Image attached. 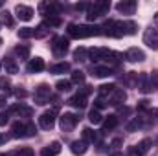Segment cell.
Wrapping results in <instances>:
<instances>
[{"label": "cell", "mask_w": 158, "mask_h": 156, "mask_svg": "<svg viewBox=\"0 0 158 156\" xmlns=\"http://www.w3.org/2000/svg\"><path fill=\"white\" fill-rule=\"evenodd\" d=\"M125 59L131 61V63H142L145 59V53L140 50V48H129L127 53H125Z\"/></svg>", "instance_id": "obj_10"}, {"label": "cell", "mask_w": 158, "mask_h": 156, "mask_svg": "<svg viewBox=\"0 0 158 156\" xmlns=\"http://www.w3.org/2000/svg\"><path fill=\"white\" fill-rule=\"evenodd\" d=\"M151 145H153V142H151L149 138H145V140H142L138 145H134V147H132V154H134V156H136V154H138V156L145 154V153L151 149Z\"/></svg>", "instance_id": "obj_12"}, {"label": "cell", "mask_w": 158, "mask_h": 156, "mask_svg": "<svg viewBox=\"0 0 158 156\" xmlns=\"http://www.w3.org/2000/svg\"><path fill=\"white\" fill-rule=\"evenodd\" d=\"M50 99V86L48 84H40L39 88L35 90V101L37 105H44Z\"/></svg>", "instance_id": "obj_9"}, {"label": "cell", "mask_w": 158, "mask_h": 156, "mask_svg": "<svg viewBox=\"0 0 158 156\" xmlns=\"http://www.w3.org/2000/svg\"><path fill=\"white\" fill-rule=\"evenodd\" d=\"M143 44H147L151 50H158V31L155 28H147L143 33Z\"/></svg>", "instance_id": "obj_7"}, {"label": "cell", "mask_w": 158, "mask_h": 156, "mask_svg": "<svg viewBox=\"0 0 158 156\" xmlns=\"http://www.w3.org/2000/svg\"><path fill=\"white\" fill-rule=\"evenodd\" d=\"M94 76L96 77H109V76H112V68L110 66H96Z\"/></svg>", "instance_id": "obj_23"}, {"label": "cell", "mask_w": 158, "mask_h": 156, "mask_svg": "<svg viewBox=\"0 0 158 156\" xmlns=\"http://www.w3.org/2000/svg\"><path fill=\"white\" fill-rule=\"evenodd\" d=\"M0 7H2V2H0Z\"/></svg>", "instance_id": "obj_49"}, {"label": "cell", "mask_w": 158, "mask_h": 156, "mask_svg": "<svg viewBox=\"0 0 158 156\" xmlns=\"http://www.w3.org/2000/svg\"><path fill=\"white\" fill-rule=\"evenodd\" d=\"M4 142H6V138H4V136H0V145H2Z\"/></svg>", "instance_id": "obj_44"}, {"label": "cell", "mask_w": 158, "mask_h": 156, "mask_svg": "<svg viewBox=\"0 0 158 156\" xmlns=\"http://www.w3.org/2000/svg\"><path fill=\"white\" fill-rule=\"evenodd\" d=\"M136 2L134 0H123V2H118V6H116V9H118L119 13H123V15H132L134 13V9H136Z\"/></svg>", "instance_id": "obj_11"}, {"label": "cell", "mask_w": 158, "mask_h": 156, "mask_svg": "<svg viewBox=\"0 0 158 156\" xmlns=\"http://www.w3.org/2000/svg\"><path fill=\"white\" fill-rule=\"evenodd\" d=\"M114 90H116L114 84H101V86H99V97H101V99H103V97L109 99V96H110Z\"/></svg>", "instance_id": "obj_24"}, {"label": "cell", "mask_w": 158, "mask_h": 156, "mask_svg": "<svg viewBox=\"0 0 158 156\" xmlns=\"http://www.w3.org/2000/svg\"><path fill=\"white\" fill-rule=\"evenodd\" d=\"M2 15H4V18H6V24H7V26H11V24H13V18L9 17L11 13H7V11H6V13H2Z\"/></svg>", "instance_id": "obj_39"}, {"label": "cell", "mask_w": 158, "mask_h": 156, "mask_svg": "<svg viewBox=\"0 0 158 156\" xmlns=\"http://www.w3.org/2000/svg\"><path fill=\"white\" fill-rule=\"evenodd\" d=\"M33 134H35V127L31 123H28V134L26 136H33Z\"/></svg>", "instance_id": "obj_42"}, {"label": "cell", "mask_w": 158, "mask_h": 156, "mask_svg": "<svg viewBox=\"0 0 158 156\" xmlns=\"http://www.w3.org/2000/svg\"><path fill=\"white\" fill-rule=\"evenodd\" d=\"M15 15L20 18V20H24V22H28V20H31L33 18V9L30 7V6H24V4H19L17 7H15Z\"/></svg>", "instance_id": "obj_8"}, {"label": "cell", "mask_w": 158, "mask_h": 156, "mask_svg": "<svg viewBox=\"0 0 158 156\" xmlns=\"http://www.w3.org/2000/svg\"><path fill=\"white\" fill-rule=\"evenodd\" d=\"M52 51L55 57H63L66 51H68V39L64 37H55L53 44H52Z\"/></svg>", "instance_id": "obj_6"}, {"label": "cell", "mask_w": 158, "mask_h": 156, "mask_svg": "<svg viewBox=\"0 0 158 156\" xmlns=\"http://www.w3.org/2000/svg\"><path fill=\"white\" fill-rule=\"evenodd\" d=\"M105 107V103H103V99L99 97V99H96V110H99V109H103Z\"/></svg>", "instance_id": "obj_41"}, {"label": "cell", "mask_w": 158, "mask_h": 156, "mask_svg": "<svg viewBox=\"0 0 158 156\" xmlns=\"http://www.w3.org/2000/svg\"><path fill=\"white\" fill-rule=\"evenodd\" d=\"M138 88H140L143 94H147V92H151V90H153V88H151V83H149V77H147L145 74L138 76Z\"/></svg>", "instance_id": "obj_19"}, {"label": "cell", "mask_w": 158, "mask_h": 156, "mask_svg": "<svg viewBox=\"0 0 158 156\" xmlns=\"http://www.w3.org/2000/svg\"><path fill=\"white\" fill-rule=\"evenodd\" d=\"M140 125H142V123H140L138 119H134L132 123H129V125H127V130H136V129H140Z\"/></svg>", "instance_id": "obj_38"}, {"label": "cell", "mask_w": 158, "mask_h": 156, "mask_svg": "<svg viewBox=\"0 0 158 156\" xmlns=\"http://www.w3.org/2000/svg\"><path fill=\"white\" fill-rule=\"evenodd\" d=\"M121 55L110 51L109 48H92L88 50V59L92 61H118Z\"/></svg>", "instance_id": "obj_2"}, {"label": "cell", "mask_w": 158, "mask_h": 156, "mask_svg": "<svg viewBox=\"0 0 158 156\" xmlns=\"http://www.w3.org/2000/svg\"><path fill=\"white\" fill-rule=\"evenodd\" d=\"M70 151H72L76 156H83L86 151H88V143H86V142H83V140L72 142V145H70Z\"/></svg>", "instance_id": "obj_14"}, {"label": "cell", "mask_w": 158, "mask_h": 156, "mask_svg": "<svg viewBox=\"0 0 158 156\" xmlns=\"http://www.w3.org/2000/svg\"><path fill=\"white\" fill-rule=\"evenodd\" d=\"M15 96H17V97H26V96H28V92L19 88V90H15Z\"/></svg>", "instance_id": "obj_40"}, {"label": "cell", "mask_w": 158, "mask_h": 156, "mask_svg": "<svg viewBox=\"0 0 158 156\" xmlns=\"http://www.w3.org/2000/svg\"><path fill=\"white\" fill-rule=\"evenodd\" d=\"M109 9H110V2L109 0H99V2H94L92 6H88L86 17H88V20H94L101 15H107Z\"/></svg>", "instance_id": "obj_3"}, {"label": "cell", "mask_w": 158, "mask_h": 156, "mask_svg": "<svg viewBox=\"0 0 158 156\" xmlns=\"http://www.w3.org/2000/svg\"><path fill=\"white\" fill-rule=\"evenodd\" d=\"M68 105H72V107H76V109H85V107H86V97L81 96V94H76L74 97H70Z\"/></svg>", "instance_id": "obj_20"}, {"label": "cell", "mask_w": 158, "mask_h": 156, "mask_svg": "<svg viewBox=\"0 0 158 156\" xmlns=\"http://www.w3.org/2000/svg\"><path fill=\"white\" fill-rule=\"evenodd\" d=\"M77 121H79V116L72 114V112H64L63 116L59 117V127H61L63 132H70L77 125Z\"/></svg>", "instance_id": "obj_4"}, {"label": "cell", "mask_w": 158, "mask_h": 156, "mask_svg": "<svg viewBox=\"0 0 158 156\" xmlns=\"http://www.w3.org/2000/svg\"><path fill=\"white\" fill-rule=\"evenodd\" d=\"M101 33V28L98 26H88V24H70L68 26V35L72 39H86V37H96Z\"/></svg>", "instance_id": "obj_1"}, {"label": "cell", "mask_w": 158, "mask_h": 156, "mask_svg": "<svg viewBox=\"0 0 158 156\" xmlns=\"http://www.w3.org/2000/svg\"><path fill=\"white\" fill-rule=\"evenodd\" d=\"M26 134H28V125H24L20 121L13 123V127H11V136L13 138H24Z\"/></svg>", "instance_id": "obj_13"}, {"label": "cell", "mask_w": 158, "mask_h": 156, "mask_svg": "<svg viewBox=\"0 0 158 156\" xmlns=\"http://www.w3.org/2000/svg\"><path fill=\"white\" fill-rule=\"evenodd\" d=\"M155 22H156V24H158V13H156V15H155Z\"/></svg>", "instance_id": "obj_45"}, {"label": "cell", "mask_w": 158, "mask_h": 156, "mask_svg": "<svg viewBox=\"0 0 158 156\" xmlns=\"http://www.w3.org/2000/svg\"><path fill=\"white\" fill-rule=\"evenodd\" d=\"M68 70H70V64H68V63H59V64H55V66L50 68L52 74H64V72H68Z\"/></svg>", "instance_id": "obj_26"}, {"label": "cell", "mask_w": 158, "mask_h": 156, "mask_svg": "<svg viewBox=\"0 0 158 156\" xmlns=\"http://www.w3.org/2000/svg\"><path fill=\"white\" fill-rule=\"evenodd\" d=\"M110 156H123V154H119V153H114V154H110Z\"/></svg>", "instance_id": "obj_46"}, {"label": "cell", "mask_w": 158, "mask_h": 156, "mask_svg": "<svg viewBox=\"0 0 158 156\" xmlns=\"http://www.w3.org/2000/svg\"><path fill=\"white\" fill-rule=\"evenodd\" d=\"M149 83H151V88H158V70H155L151 76H149Z\"/></svg>", "instance_id": "obj_34"}, {"label": "cell", "mask_w": 158, "mask_h": 156, "mask_svg": "<svg viewBox=\"0 0 158 156\" xmlns=\"http://www.w3.org/2000/svg\"><path fill=\"white\" fill-rule=\"evenodd\" d=\"M0 156H7V154H0Z\"/></svg>", "instance_id": "obj_48"}, {"label": "cell", "mask_w": 158, "mask_h": 156, "mask_svg": "<svg viewBox=\"0 0 158 156\" xmlns=\"http://www.w3.org/2000/svg\"><path fill=\"white\" fill-rule=\"evenodd\" d=\"M55 116H57V109H52V110H46V112H42L39 117V125L40 129H44V130H50L53 125H55Z\"/></svg>", "instance_id": "obj_5"}, {"label": "cell", "mask_w": 158, "mask_h": 156, "mask_svg": "<svg viewBox=\"0 0 158 156\" xmlns=\"http://www.w3.org/2000/svg\"><path fill=\"white\" fill-rule=\"evenodd\" d=\"M86 53H88V51H86L85 48H77V50L74 51V57H76L77 61H85V55H86Z\"/></svg>", "instance_id": "obj_35"}, {"label": "cell", "mask_w": 158, "mask_h": 156, "mask_svg": "<svg viewBox=\"0 0 158 156\" xmlns=\"http://www.w3.org/2000/svg\"><path fill=\"white\" fill-rule=\"evenodd\" d=\"M0 70H2V63H0Z\"/></svg>", "instance_id": "obj_47"}, {"label": "cell", "mask_w": 158, "mask_h": 156, "mask_svg": "<svg viewBox=\"0 0 158 156\" xmlns=\"http://www.w3.org/2000/svg\"><path fill=\"white\" fill-rule=\"evenodd\" d=\"M70 86H72V81H64V79L57 81V84H55V88H57L59 92H68Z\"/></svg>", "instance_id": "obj_28"}, {"label": "cell", "mask_w": 158, "mask_h": 156, "mask_svg": "<svg viewBox=\"0 0 158 156\" xmlns=\"http://www.w3.org/2000/svg\"><path fill=\"white\" fill-rule=\"evenodd\" d=\"M127 99V94L121 90V88H116L110 96H109V105H119Z\"/></svg>", "instance_id": "obj_15"}, {"label": "cell", "mask_w": 158, "mask_h": 156, "mask_svg": "<svg viewBox=\"0 0 158 156\" xmlns=\"http://www.w3.org/2000/svg\"><path fill=\"white\" fill-rule=\"evenodd\" d=\"M33 35H35V31H33L31 28H20V30H19V37H20V39H31Z\"/></svg>", "instance_id": "obj_32"}, {"label": "cell", "mask_w": 158, "mask_h": 156, "mask_svg": "<svg viewBox=\"0 0 158 156\" xmlns=\"http://www.w3.org/2000/svg\"><path fill=\"white\" fill-rule=\"evenodd\" d=\"M94 140H96V132H94L92 129H85V130H83V142L92 143Z\"/></svg>", "instance_id": "obj_29"}, {"label": "cell", "mask_w": 158, "mask_h": 156, "mask_svg": "<svg viewBox=\"0 0 158 156\" xmlns=\"http://www.w3.org/2000/svg\"><path fill=\"white\" fill-rule=\"evenodd\" d=\"M11 112H17L19 116L30 117L33 114V109H31V107H26V105H13V107H11Z\"/></svg>", "instance_id": "obj_18"}, {"label": "cell", "mask_w": 158, "mask_h": 156, "mask_svg": "<svg viewBox=\"0 0 158 156\" xmlns=\"http://www.w3.org/2000/svg\"><path fill=\"white\" fill-rule=\"evenodd\" d=\"M88 6H90V4L81 2V4H77V6H76V9H77V11H81V9H88Z\"/></svg>", "instance_id": "obj_43"}, {"label": "cell", "mask_w": 158, "mask_h": 156, "mask_svg": "<svg viewBox=\"0 0 158 156\" xmlns=\"http://www.w3.org/2000/svg\"><path fill=\"white\" fill-rule=\"evenodd\" d=\"M33 154H35V153H33L31 147H20V149H17L11 156H33Z\"/></svg>", "instance_id": "obj_30"}, {"label": "cell", "mask_w": 158, "mask_h": 156, "mask_svg": "<svg viewBox=\"0 0 158 156\" xmlns=\"http://www.w3.org/2000/svg\"><path fill=\"white\" fill-rule=\"evenodd\" d=\"M59 153H61V143H59V142H52L48 147H44V149H42V153H40V154H42V156H57Z\"/></svg>", "instance_id": "obj_17"}, {"label": "cell", "mask_w": 158, "mask_h": 156, "mask_svg": "<svg viewBox=\"0 0 158 156\" xmlns=\"http://www.w3.org/2000/svg\"><path fill=\"white\" fill-rule=\"evenodd\" d=\"M88 119H90V123L98 125V123H101V121H103V116L99 114V110H90V114H88Z\"/></svg>", "instance_id": "obj_31"}, {"label": "cell", "mask_w": 158, "mask_h": 156, "mask_svg": "<svg viewBox=\"0 0 158 156\" xmlns=\"http://www.w3.org/2000/svg\"><path fill=\"white\" fill-rule=\"evenodd\" d=\"M83 81H85V72H81V70L72 72V83H83Z\"/></svg>", "instance_id": "obj_33"}, {"label": "cell", "mask_w": 158, "mask_h": 156, "mask_svg": "<svg viewBox=\"0 0 158 156\" xmlns=\"http://www.w3.org/2000/svg\"><path fill=\"white\" fill-rule=\"evenodd\" d=\"M4 68H6V74H17V72H19V66H17V63H15L11 57H6Z\"/></svg>", "instance_id": "obj_22"}, {"label": "cell", "mask_w": 158, "mask_h": 156, "mask_svg": "<svg viewBox=\"0 0 158 156\" xmlns=\"http://www.w3.org/2000/svg\"><path fill=\"white\" fill-rule=\"evenodd\" d=\"M15 50H17V53H19L22 59H28V57H30V46H26V44H19Z\"/></svg>", "instance_id": "obj_27"}, {"label": "cell", "mask_w": 158, "mask_h": 156, "mask_svg": "<svg viewBox=\"0 0 158 156\" xmlns=\"http://www.w3.org/2000/svg\"><path fill=\"white\" fill-rule=\"evenodd\" d=\"M48 24L50 26H61V18L59 17H50L48 18Z\"/></svg>", "instance_id": "obj_37"}, {"label": "cell", "mask_w": 158, "mask_h": 156, "mask_svg": "<svg viewBox=\"0 0 158 156\" xmlns=\"http://www.w3.org/2000/svg\"><path fill=\"white\" fill-rule=\"evenodd\" d=\"M103 127L105 130H112L118 127V116H107V119L103 121Z\"/></svg>", "instance_id": "obj_25"}, {"label": "cell", "mask_w": 158, "mask_h": 156, "mask_svg": "<svg viewBox=\"0 0 158 156\" xmlns=\"http://www.w3.org/2000/svg\"><path fill=\"white\" fill-rule=\"evenodd\" d=\"M42 70H44V59L35 57L28 63V72L30 74H37V72H42Z\"/></svg>", "instance_id": "obj_16"}, {"label": "cell", "mask_w": 158, "mask_h": 156, "mask_svg": "<svg viewBox=\"0 0 158 156\" xmlns=\"http://www.w3.org/2000/svg\"><path fill=\"white\" fill-rule=\"evenodd\" d=\"M121 30H123V35H134V33H136V30H138V26H136V22L127 20V22H123V24H121Z\"/></svg>", "instance_id": "obj_21"}, {"label": "cell", "mask_w": 158, "mask_h": 156, "mask_svg": "<svg viewBox=\"0 0 158 156\" xmlns=\"http://www.w3.org/2000/svg\"><path fill=\"white\" fill-rule=\"evenodd\" d=\"M7 121H9V112H2L0 114V127H4Z\"/></svg>", "instance_id": "obj_36"}]
</instances>
